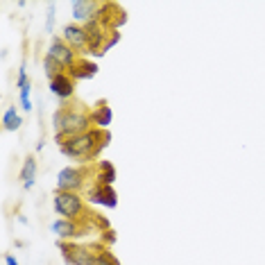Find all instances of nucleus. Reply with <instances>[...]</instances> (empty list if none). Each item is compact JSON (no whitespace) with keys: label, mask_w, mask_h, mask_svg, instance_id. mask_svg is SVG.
Wrapping results in <instances>:
<instances>
[{"label":"nucleus","mask_w":265,"mask_h":265,"mask_svg":"<svg viewBox=\"0 0 265 265\" xmlns=\"http://www.w3.org/2000/svg\"><path fill=\"white\" fill-rule=\"evenodd\" d=\"M25 86H32V79L25 71V63L18 68V79H16V89H25Z\"/></svg>","instance_id":"23"},{"label":"nucleus","mask_w":265,"mask_h":265,"mask_svg":"<svg viewBox=\"0 0 265 265\" xmlns=\"http://www.w3.org/2000/svg\"><path fill=\"white\" fill-rule=\"evenodd\" d=\"M20 125H23V118H20V114L16 111V107L5 109V114H3V127H5V131H16V129H20Z\"/></svg>","instance_id":"17"},{"label":"nucleus","mask_w":265,"mask_h":265,"mask_svg":"<svg viewBox=\"0 0 265 265\" xmlns=\"http://www.w3.org/2000/svg\"><path fill=\"white\" fill-rule=\"evenodd\" d=\"M36 172H39V166H36L34 154L25 157L23 168H20V179H23V188H25V190L34 188V184H36Z\"/></svg>","instance_id":"16"},{"label":"nucleus","mask_w":265,"mask_h":265,"mask_svg":"<svg viewBox=\"0 0 265 265\" xmlns=\"http://www.w3.org/2000/svg\"><path fill=\"white\" fill-rule=\"evenodd\" d=\"M86 200H89L91 204L107 206V209H114V206L118 204V195L114 193V188H111V186H104V184H93V186L89 188Z\"/></svg>","instance_id":"10"},{"label":"nucleus","mask_w":265,"mask_h":265,"mask_svg":"<svg viewBox=\"0 0 265 265\" xmlns=\"http://www.w3.org/2000/svg\"><path fill=\"white\" fill-rule=\"evenodd\" d=\"M89 170L84 166H66L57 174V190H68V193H79L86 186Z\"/></svg>","instance_id":"5"},{"label":"nucleus","mask_w":265,"mask_h":265,"mask_svg":"<svg viewBox=\"0 0 265 265\" xmlns=\"http://www.w3.org/2000/svg\"><path fill=\"white\" fill-rule=\"evenodd\" d=\"M43 71H46L48 82H50V79H55L57 75H61V73H66V71H63V68L59 66V63L52 59V57H48V55L43 57Z\"/></svg>","instance_id":"19"},{"label":"nucleus","mask_w":265,"mask_h":265,"mask_svg":"<svg viewBox=\"0 0 265 265\" xmlns=\"http://www.w3.org/2000/svg\"><path fill=\"white\" fill-rule=\"evenodd\" d=\"M59 250H61V256L68 265H91L98 254H102L104 250L102 247H93V245H77V242H66V240H59Z\"/></svg>","instance_id":"4"},{"label":"nucleus","mask_w":265,"mask_h":265,"mask_svg":"<svg viewBox=\"0 0 265 265\" xmlns=\"http://www.w3.org/2000/svg\"><path fill=\"white\" fill-rule=\"evenodd\" d=\"M50 229H52V234H55L59 240H66V242H71L73 238H77V236H82L79 231H82V222H75V220H55L50 225Z\"/></svg>","instance_id":"13"},{"label":"nucleus","mask_w":265,"mask_h":265,"mask_svg":"<svg viewBox=\"0 0 265 265\" xmlns=\"http://www.w3.org/2000/svg\"><path fill=\"white\" fill-rule=\"evenodd\" d=\"M91 265H120V263H118V258H116L109 250H104L102 254H98V258H95Z\"/></svg>","instance_id":"20"},{"label":"nucleus","mask_w":265,"mask_h":265,"mask_svg":"<svg viewBox=\"0 0 265 265\" xmlns=\"http://www.w3.org/2000/svg\"><path fill=\"white\" fill-rule=\"evenodd\" d=\"M61 39L66 41V43L71 46L75 52H79L82 57L86 55V32H84V25H77V23L63 25Z\"/></svg>","instance_id":"9"},{"label":"nucleus","mask_w":265,"mask_h":265,"mask_svg":"<svg viewBox=\"0 0 265 265\" xmlns=\"http://www.w3.org/2000/svg\"><path fill=\"white\" fill-rule=\"evenodd\" d=\"M114 182H116V170H114V166L107 161H102L100 163V174L95 177V184H104V186H114Z\"/></svg>","instance_id":"18"},{"label":"nucleus","mask_w":265,"mask_h":265,"mask_svg":"<svg viewBox=\"0 0 265 265\" xmlns=\"http://www.w3.org/2000/svg\"><path fill=\"white\" fill-rule=\"evenodd\" d=\"M95 73H98V63L95 61H89L86 57H79V61L75 63L73 68H68V75L73 79H91L95 77Z\"/></svg>","instance_id":"14"},{"label":"nucleus","mask_w":265,"mask_h":265,"mask_svg":"<svg viewBox=\"0 0 265 265\" xmlns=\"http://www.w3.org/2000/svg\"><path fill=\"white\" fill-rule=\"evenodd\" d=\"M50 93L57 95L61 102H66V100L73 98V93H75V79L68 75V71L61 73V75H57L55 79H50Z\"/></svg>","instance_id":"12"},{"label":"nucleus","mask_w":265,"mask_h":265,"mask_svg":"<svg viewBox=\"0 0 265 265\" xmlns=\"http://www.w3.org/2000/svg\"><path fill=\"white\" fill-rule=\"evenodd\" d=\"M52 204H55V213L61 215L63 220H86V204L79 193H68V190H55L52 195Z\"/></svg>","instance_id":"3"},{"label":"nucleus","mask_w":265,"mask_h":265,"mask_svg":"<svg viewBox=\"0 0 265 265\" xmlns=\"http://www.w3.org/2000/svg\"><path fill=\"white\" fill-rule=\"evenodd\" d=\"M52 127H55V139L57 143L73 139L77 134L93 129V120H91V111L82 109V107H59L52 114Z\"/></svg>","instance_id":"2"},{"label":"nucleus","mask_w":265,"mask_h":265,"mask_svg":"<svg viewBox=\"0 0 265 265\" xmlns=\"http://www.w3.org/2000/svg\"><path fill=\"white\" fill-rule=\"evenodd\" d=\"M109 145V131L107 129H93L84 131V134H77L73 139H66L59 143L61 154L71 157V159H79V161H91Z\"/></svg>","instance_id":"1"},{"label":"nucleus","mask_w":265,"mask_h":265,"mask_svg":"<svg viewBox=\"0 0 265 265\" xmlns=\"http://www.w3.org/2000/svg\"><path fill=\"white\" fill-rule=\"evenodd\" d=\"M91 120H93V127L107 129L111 125V120H114V111H111L107 102H100V104H95V109L91 111Z\"/></svg>","instance_id":"15"},{"label":"nucleus","mask_w":265,"mask_h":265,"mask_svg":"<svg viewBox=\"0 0 265 265\" xmlns=\"http://www.w3.org/2000/svg\"><path fill=\"white\" fill-rule=\"evenodd\" d=\"M95 20H98L102 28H107L111 32V30H120V25L127 23V14L116 3H102L100 9H98Z\"/></svg>","instance_id":"7"},{"label":"nucleus","mask_w":265,"mask_h":265,"mask_svg":"<svg viewBox=\"0 0 265 265\" xmlns=\"http://www.w3.org/2000/svg\"><path fill=\"white\" fill-rule=\"evenodd\" d=\"M55 25V3H48V18H46V32H52Z\"/></svg>","instance_id":"24"},{"label":"nucleus","mask_w":265,"mask_h":265,"mask_svg":"<svg viewBox=\"0 0 265 265\" xmlns=\"http://www.w3.org/2000/svg\"><path fill=\"white\" fill-rule=\"evenodd\" d=\"M48 57H52V59H55L63 68V71H68V68H73L79 61V57H82V55L73 50V48L61 39V36H52L50 46H48Z\"/></svg>","instance_id":"6"},{"label":"nucleus","mask_w":265,"mask_h":265,"mask_svg":"<svg viewBox=\"0 0 265 265\" xmlns=\"http://www.w3.org/2000/svg\"><path fill=\"white\" fill-rule=\"evenodd\" d=\"M100 5L102 3H95V0H75V3L71 5L75 23L77 25H86V23H91V20H95Z\"/></svg>","instance_id":"11"},{"label":"nucleus","mask_w":265,"mask_h":265,"mask_svg":"<svg viewBox=\"0 0 265 265\" xmlns=\"http://www.w3.org/2000/svg\"><path fill=\"white\" fill-rule=\"evenodd\" d=\"M120 43V30H111L109 32V36H107V43H104V48H102V55L104 52H109L114 46H118Z\"/></svg>","instance_id":"22"},{"label":"nucleus","mask_w":265,"mask_h":265,"mask_svg":"<svg viewBox=\"0 0 265 265\" xmlns=\"http://www.w3.org/2000/svg\"><path fill=\"white\" fill-rule=\"evenodd\" d=\"M30 91H32V86L18 89V98H20V109H23V111H32V100H30Z\"/></svg>","instance_id":"21"},{"label":"nucleus","mask_w":265,"mask_h":265,"mask_svg":"<svg viewBox=\"0 0 265 265\" xmlns=\"http://www.w3.org/2000/svg\"><path fill=\"white\" fill-rule=\"evenodd\" d=\"M5 263H7V265H18V261H16L14 254H5Z\"/></svg>","instance_id":"25"},{"label":"nucleus","mask_w":265,"mask_h":265,"mask_svg":"<svg viewBox=\"0 0 265 265\" xmlns=\"http://www.w3.org/2000/svg\"><path fill=\"white\" fill-rule=\"evenodd\" d=\"M84 32H86V52L95 57H102V48L107 43L109 30L102 28L98 20H91V23L84 25Z\"/></svg>","instance_id":"8"}]
</instances>
